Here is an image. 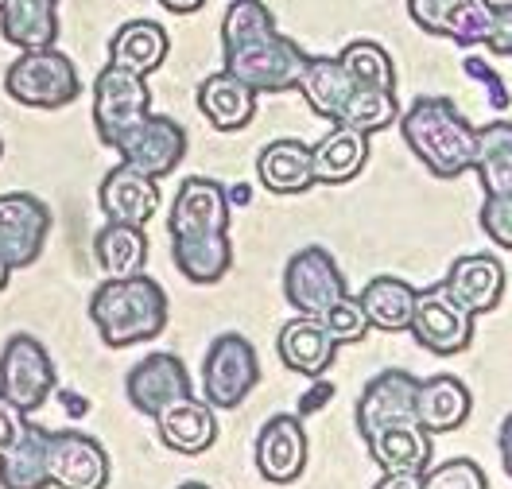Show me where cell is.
Instances as JSON below:
<instances>
[{
	"label": "cell",
	"instance_id": "obj_1",
	"mask_svg": "<svg viewBox=\"0 0 512 489\" xmlns=\"http://www.w3.org/2000/svg\"><path fill=\"white\" fill-rule=\"evenodd\" d=\"M307 66L303 47L276 28L264 0H233L222 16V70L256 94H288Z\"/></svg>",
	"mask_w": 512,
	"mask_h": 489
},
{
	"label": "cell",
	"instance_id": "obj_2",
	"mask_svg": "<svg viewBox=\"0 0 512 489\" xmlns=\"http://www.w3.org/2000/svg\"><path fill=\"white\" fill-rule=\"evenodd\" d=\"M400 132L435 179H458L478 160V129L450 98H416L408 113H400Z\"/></svg>",
	"mask_w": 512,
	"mask_h": 489
},
{
	"label": "cell",
	"instance_id": "obj_3",
	"mask_svg": "<svg viewBox=\"0 0 512 489\" xmlns=\"http://www.w3.org/2000/svg\"><path fill=\"white\" fill-rule=\"evenodd\" d=\"M90 319L101 342L113 350L148 342L167 326V292L144 272L125 280H105L90 299Z\"/></svg>",
	"mask_w": 512,
	"mask_h": 489
},
{
	"label": "cell",
	"instance_id": "obj_4",
	"mask_svg": "<svg viewBox=\"0 0 512 489\" xmlns=\"http://www.w3.org/2000/svg\"><path fill=\"white\" fill-rule=\"evenodd\" d=\"M4 90L8 98L28 109H63L82 94V78L74 59L51 43V47L20 51V59H12L4 74Z\"/></svg>",
	"mask_w": 512,
	"mask_h": 489
},
{
	"label": "cell",
	"instance_id": "obj_5",
	"mask_svg": "<svg viewBox=\"0 0 512 489\" xmlns=\"http://www.w3.org/2000/svg\"><path fill=\"white\" fill-rule=\"evenodd\" d=\"M152 113V90L148 78L109 63L94 78V129L101 144H117L132 125H140Z\"/></svg>",
	"mask_w": 512,
	"mask_h": 489
},
{
	"label": "cell",
	"instance_id": "obj_6",
	"mask_svg": "<svg viewBox=\"0 0 512 489\" xmlns=\"http://www.w3.org/2000/svg\"><path fill=\"white\" fill-rule=\"evenodd\" d=\"M260 381V361L249 338L222 334L202 358V392L214 408H237Z\"/></svg>",
	"mask_w": 512,
	"mask_h": 489
},
{
	"label": "cell",
	"instance_id": "obj_7",
	"mask_svg": "<svg viewBox=\"0 0 512 489\" xmlns=\"http://www.w3.org/2000/svg\"><path fill=\"white\" fill-rule=\"evenodd\" d=\"M0 392L24 412H35L47 404V396L55 392V365L39 338L32 334L8 338V346L0 354Z\"/></svg>",
	"mask_w": 512,
	"mask_h": 489
},
{
	"label": "cell",
	"instance_id": "obj_8",
	"mask_svg": "<svg viewBox=\"0 0 512 489\" xmlns=\"http://www.w3.org/2000/svg\"><path fill=\"white\" fill-rule=\"evenodd\" d=\"M113 152L128 167H136V171H144L152 179H163V175H171L183 163V156H187V132H183L179 121H171L163 113H148L140 125H132L113 144Z\"/></svg>",
	"mask_w": 512,
	"mask_h": 489
},
{
	"label": "cell",
	"instance_id": "obj_9",
	"mask_svg": "<svg viewBox=\"0 0 512 489\" xmlns=\"http://www.w3.org/2000/svg\"><path fill=\"white\" fill-rule=\"evenodd\" d=\"M284 295H288V303L299 315L319 319L322 311H330L342 295L350 292H346V280H342L334 257L322 245H307L284 268Z\"/></svg>",
	"mask_w": 512,
	"mask_h": 489
},
{
	"label": "cell",
	"instance_id": "obj_10",
	"mask_svg": "<svg viewBox=\"0 0 512 489\" xmlns=\"http://www.w3.org/2000/svg\"><path fill=\"white\" fill-rule=\"evenodd\" d=\"M51 233V210L35 195H0V257L12 268H28L39 261Z\"/></svg>",
	"mask_w": 512,
	"mask_h": 489
},
{
	"label": "cell",
	"instance_id": "obj_11",
	"mask_svg": "<svg viewBox=\"0 0 512 489\" xmlns=\"http://www.w3.org/2000/svg\"><path fill=\"white\" fill-rule=\"evenodd\" d=\"M47 478L59 489H105L109 455L82 431H51L47 439Z\"/></svg>",
	"mask_w": 512,
	"mask_h": 489
},
{
	"label": "cell",
	"instance_id": "obj_12",
	"mask_svg": "<svg viewBox=\"0 0 512 489\" xmlns=\"http://www.w3.org/2000/svg\"><path fill=\"white\" fill-rule=\"evenodd\" d=\"M412 338L427 354H462L474 338V315L466 307H458L447 295V288L423 292L416 299V315H412Z\"/></svg>",
	"mask_w": 512,
	"mask_h": 489
},
{
	"label": "cell",
	"instance_id": "obj_13",
	"mask_svg": "<svg viewBox=\"0 0 512 489\" xmlns=\"http://www.w3.org/2000/svg\"><path fill=\"white\" fill-rule=\"evenodd\" d=\"M493 0H408V16L423 32L454 39L458 47L485 43L493 32Z\"/></svg>",
	"mask_w": 512,
	"mask_h": 489
},
{
	"label": "cell",
	"instance_id": "obj_14",
	"mask_svg": "<svg viewBox=\"0 0 512 489\" xmlns=\"http://www.w3.org/2000/svg\"><path fill=\"white\" fill-rule=\"evenodd\" d=\"M416 392L419 381L404 369H388L381 377H373L361 392V400H357V431H361V439L369 443L384 427L416 420Z\"/></svg>",
	"mask_w": 512,
	"mask_h": 489
},
{
	"label": "cell",
	"instance_id": "obj_15",
	"mask_svg": "<svg viewBox=\"0 0 512 489\" xmlns=\"http://www.w3.org/2000/svg\"><path fill=\"white\" fill-rule=\"evenodd\" d=\"M128 404L140 412V416H160L167 404L194 396L191 377H187V365L175 358V354H148L140 365H132L125 381Z\"/></svg>",
	"mask_w": 512,
	"mask_h": 489
},
{
	"label": "cell",
	"instance_id": "obj_16",
	"mask_svg": "<svg viewBox=\"0 0 512 489\" xmlns=\"http://www.w3.org/2000/svg\"><path fill=\"white\" fill-rule=\"evenodd\" d=\"M171 237H202V233H225L229 229V191L214 179L191 175L179 183L175 206L167 218Z\"/></svg>",
	"mask_w": 512,
	"mask_h": 489
},
{
	"label": "cell",
	"instance_id": "obj_17",
	"mask_svg": "<svg viewBox=\"0 0 512 489\" xmlns=\"http://www.w3.org/2000/svg\"><path fill=\"white\" fill-rule=\"evenodd\" d=\"M307 466V431L299 416H272L256 435V470L272 486L299 482Z\"/></svg>",
	"mask_w": 512,
	"mask_h": 489
},
{
	"label": "cell",
	"instance_id": "obj_18",
	"mask_svg": "<svg viewBox=\"0 0 512 489\" xmlns=\"http://www.w3.org/2000/svg\"><path fill=\"white\" fill-rule=\"evenodd\" d=\"M97 206L109 222H125V226H148L152 214L160 210V187L152 175L128 167V163H117L101 187H97Z\"/></svg>",
	"mask_w": 512,
	"mask_h": 489
},
{
	"label": "cell",
	"instance_id": "obj_19",
	"mask_svg": "<svg viewBox=\"0 0 512 489\" xmlns=\"http://www.w3.org/2000/svg\"><path fill=\"white\" fill-rule=\"evenodd\" d=\"M156 427H160L163 447H171L175 455H202L218 439L214 404L210 400H198V396H183V400L167 404L160 416H156Z\"/></svg>",
	"mask_w": 512,
	"mask_h": 489
},
{
	"label": "cell",
	"instance_id": "obj_20",
	"mask_svg": "<svg viewBox=\"0 0 512 489\" xmlns=\"http://www.w3.org/2000/svg\"><path fill=\"white\" fill-rule=\"evenodd\" d=\"M447 295L458 303V307H466L470 315H485V311H493L497 303H501V292H505V268L501 261H493V257H462V261L450 264L447 272Z\"/></svg>",
	"mask_w": 512,
	"mask_h": 489
},
{
	"label": "cell",
	"instance_id": "obj_21",
	"mask_svg": "<svg viewBox=\"0 0 512 489\" xmlns=\"http://www.w3.org/2000/svg\"><path fill=\"white\" fill-rule=\"evenodd\" d=\"M256 175L272 195H303L315 187V167H311V144L303 140H272L256 156Z\"/></svg>",
	"mask_w": 512,
	"mask_h": 489
},
{
	"label": "cell",
	"instance_id": "obj_22",
	"mask_svg": "<svg viewBox=\"0 0 512 489\" xmlns=\"http://www.w3.org/2000/svg\"><path fill=\"white\" fill-rule=\"evenodd\" d=\"M276 350H280V361L288 365L291 373H299V377H322L330 365H334V350H338V342L326 334V326L319 319H311V315H299V319H291L284 323L280 330V342H276Z\"/></svg>",
	"mask_w": 512,
	"mask_h": 489
},
{
	"label": "cell",
	"instance_id": "obj_23",
	"mask_svg": "<svg viewBox=\"0 0 512 489\" xmlns=\"http://www.w3.org/2000/svg\"><path fill=\"white\" fill-rule=\"evenodd\" d=\"M369 163V136L350 129V125H334L311 148V167H315V183L338 187L361 175V167Z\"/></svg>",
	"mask_w": 512,
	"mask_h": 489
},
{
	"label": "cell",
	"instance_id": "obj_24",
	"mask_svg": "<svg viewBox=\"0 0 512 489\" xmlns=\"http://www.w3.org/2000/svg\"><path fill=\"white\" fill-rule=\"evenodd\" d=\"M369 455L384 474H423L431 466V431L419 420L384 427L369 439Z\"/></svg>",
	"mask_w": 512,
	"mask_h": 489
},
{
	"label": "cell",
	"instance_id": "obj_25",
	"mask_svg": "<svg viewBox=\"0 0 512 489\" xmlns=\"http://www.w3.org/2000/svg\"><path fill=\"white\" fill-rule=\"evenodd\" d=\"M198 109L202 117L218 132H237L253 121L256 113V90H249L241 78H233L229 70L210 74L198 86Z\"/></svg>",
	"mask_w": 512,
	"mask_h": 489
},
{
	"label": "cell",
	"instance_id": "obj_26",
	"mask_svg": "<svg viewBox=\"0 0 512 489\" xmlns=\"http://www.w3.org/2000/svg\"><path fill=\"white\" fill-rule=\"evenodd\" d=\"M470 389L450 377V373H439L431 381H419L416 392V420L431 435H447V431H458L470 416Z\"/></svg>",
	"mask_w": 512,
	"mask_h": 489
},
{
	"label": "cell",
	"instance_id": "obj_27",
	"mask_svg": "<svg viewBox=\"0 0 512 489\" xmlns=\"http://www.w3.org/2000/svg\"><path fill=\"white\" fill-rule=\"evenodd\" d=\"M0 35L28 51L59 39V0H0Z\"/></svg>",
	"mask_w": 512,
	"mask_h": 489
},
{
	"label": "cell",
	"instance_id": "obj_28",
	"mask_svg": "<svg viewBox=\"0 0 512 489\" xmlns=\"http://www.w3.org/2000/svg\"><path fill=\"white\" fill-rule=\"evenodd\" d=\"M167 51H171V39H167V32H163L156 20H128L109 39V63L136 70L144 78L152 70H160Z\"/></svg>",
	"mask_w": 512,
	"mask_h": 489
},
{
	"label": "cell",
	"instance_id": "obj_29",
	"mask_svg": "<svg viewBox=\"0 0 512 489\" xmlns=\"http://www.w3.org/2000/svg\"><path fill=\"white\" fill-rule=\"evenodd\" d=\"M171 257L191 284H218L233 264V241L225 233H202V237H171Z\"/></svg>",
	"mask_w": 512,
	"mask_h": 489
},
{
	"label": "cell",
	"instance_id": "obj_30",
	"mask_svg": "<svg viewBox=\"0 0 512 489\" xmlns=\"http://www.w3.org/2000/svg\"><path fill=\"white\" fill-rule=\"evenodd\" d=\"M47 439L51 431L28 424L24 435L0 455V486L4 489H47Z\"/></svg>",
	"mask_w": 512,
	"mask_h": 489
},
{
	"label": "cell",
	"instance_id": "obj_31",
	"mask_svg": "<svg viewBox=\"0 0 512 489\" xmlns=\"http://www.w3.org/2000/svg\"><path fill=\"white\" fill-rule=\"evenodd\" d=\"M307 105L326 117V121H334L338 125V117H342V105L346 98L353 94V78L346 74V66L338 63V59H319V55H307V66H303V74H299V86H295Z\"/></svg>",
	"mask_w": 512,
	"mask_h": 489
},
{
	"label": "cell",
	"instance_id": "obj_32",
	"mask_svg": "<svg viewBox=\"0 0 512 489\" xmlns=\"http://www.w3.org/2000/svg\"><path fill=\"white\" fill-rule=\"evenodd\" d=\"M94 257L105 272V280H125L140 276L148 261V237L144 226H125V222H109L94 237Z\"/></svg>",
	"mask_w": 512,
	"mask_h": 489
},
{
	"label": "cell",
	"instance_id": "obj_33",
	"mask_svg": "<svg viewBox=\"0 0 512 489\" xmlns=\"http://www.w3.org/2000/svg\"><path fill=\"white\" fill-rule=\"evenodd\" d=\"M416 299H419V292L412 284H404V280H396V276H377V280L365 284L361 307H365V315H369V326L388 330V334H400V330L412 326Z\"/></svg>",
	"mask_w": 512,
	"mask_h": 489
},
{
	"label": "cell",
	"instance_id": "obj_34",
	"mask_svg": "<svg viewBox=\"0 0 512 489\" xmlns=\"http://www.w3.org/2000/svg\"><path fill=\"white\" fill-rule=\"evenodd\" d=\"M474 171L485 198H512V121H493L478 129Z\"/></svg>",
	"mask_w": 512,
	"mask_h": 489
},
{
	"label": "cell",
	"instance_id": "obj_35",
	"mask_svg": "<svg viewBox=\"0 0 512 489\" xmlns=\"http://www.w3.org/2000/svg\"><path fill=\"white\" fill-rule=\"evenodd\" d=\"M392 121H400V101H396V90H384V86H353L338 117V125H350L365 136L388 129Z\"/></svg>",
	"mask_w": 512,
	"mask_h": 489
},
{
	"label": "cell",
	"instance_id": "obj_36",
	"mask_svg": "<svg viewBox=\"0 0 512 489\" xmlns=\"http://www.w3.org/2000/svg\"><path fill=\"white\" fill-rule=\"evenodd\" d=\"M338 63L346 66V74L353 78V86H384V90H396V66H392V55L384 51L381 43L373 39H357L350 43Z\"/></svg>",
	"mask_w": 512,
	"mask_h": 489
},
{
	"label": "cell",
	"instance_id": "obj_37",
	"mask_svg": "<svg viewBox=\"0 0 512 489\" xmlns=\"http://www.w3.org/2000/svg\"><path fill=\"white\" fill-rule=\"evenodd\" d=\"M319 323L326 326V334L342 346V342H361L365 334H369V315H365V307H361V299H353V295H342L330 311H322Z\"/></svg>",
	"mask_w": 512,
	"mask_h": 489
},
{
	"label": "cell",
	"instance_id": "obj_38",
	"mask_svg": "<svg viewBox=\"0 0 512 489\" xmlns=\"http://www.w3.org/2000/svg\"><path fill=\"white\" fill-rule=\"evenodd\" d=\"M423 489H489V478L474 458H450L435 470H423Z\"/></svg>",
	"mask_w": 512,
	"mask_h": 489
},
{
	"label": "cell",
	"instance_id": "obj_39",
	"mask_svg": "<svg viewBox=\"0 0 512 489\" xmlns=\"http://www.w3.org/2000/svg\"><path fill=\"white\" fill-rule=\"evenodd\" d=\"M481 229L493 245L512 249V198H485L481 202Z\"/></svg>",
	"mask_w": 512,
	"mask_h": 489
},
{
	"label": "cell",
	"instance_id": "obj_40",
	"mask_svg": "<svg viewBox=\"0 0 512 489\" xmlns=\"http://www.w3.org/2000/svg\"><path fill=\"white\" fill-rule=\"evenodd\" d=\"M24 427H28V412L24 408H16L4 392H0V455L24 435Z\"/></svg>",
	"mask_w": 512,
	"mask_h": 489
},
{
	"label": "cell",
	"instance_id": "obj_41",
	"mask_svg": "<svg viewBox=\"0 0 512 489\" xmlns=\"http://www.w3.org/2000/svg\"><path fill=\"white\" fill-rule=\"evenodd\" d=\"M485 47L493 55H512V0L493 8V32L485 39Z\"/></svg>",
	"mask_w": 512,
	"mask_h": 489
},
{
	"label": "cell",
	"instance_id": "obj_42",
	"mask_svg": "<svg viewBox=\"0 0 512 489\" xmlns=\"http://www.w3.org/2000/svg\"><path fill=\"white\" fill-rule=\"evenodd\" d=\"M466 74H470V78H478L481 86H489V98H493L497 109H505V105H509V90H505V82H501L489 66L481 63V59H466Z\"/></svg>",
	"mask_w": 512,
	"mask_h": 489
},
{
	"label": "cell",
	"instance_id": "obj_43",
	"mask_svg": "<svg viewBox=\"0 0 512 489\" xmlns=\"http://www.w3.org/2000/svg\"><path fill=\"white\" fill-rule=\"evenodd\" d=\"M330 396H334V385H326L322 377H315L311 392L299 400V420H303V416H311V412H319V408L326 404V400H330Z\"/></svg>",
	"mask_w": 512,
	"mask_h": 489
},
{
	"label": "cell",
	"instance_id": "obj_44",
	"mask_svg": "<svg viewBox=\"0 0 512 489\" xmlns=\"http://www.w3.org/2000/svg\"><path fill=\"white\" fill-rule=\"evenodd\" d=\"M373 489H423V474H388Z\"/></svg>",
	"mask_w": 512,
	"mask_h": 489
},
{
	"label": "cell",
	"instance_id": "obj_45",
	"mask_svg": "<svg viewBox=\"0 0 512 489\" xmlns=\"http://www.w3.org/2000/svg\"><path fill=\"white\" fill-rule=\"evenodd\" d=\"M501 462H505V474L512 478V416H505V424H501Z\"/></svg>",
	"mask_w": 512,
	"mask_h": 489
},
{
	"label": "cell",
	"instance_id": "obj_46",
	"mask_svg": "<svg viewBox=\"0 0 512 489\" xmlns=\"http://www.w3.org/2000/svg\"><path fill=\"white\" fill-rule=\"evenodd\" d=\"M167 12H175V16H191V12H198L206 0H160Z\"/></svg>",
	"mask_w": 512,
	"mask_h": 489
},
{
	"label": "cell",
	"instance_id": "obj_47",
	"mask_svg": "<svg viewBox=\"0 0 512 489\" xmlns=\"http://www.w3.org/2000/svg\"><path fill=\"white\" fill-rule=\"evenodd\" d=\"M8 276H12V264L0 257V292H4V284H8Z\"/></svg>",
	"mask_w": 512,
	"mask_h": 489
},
{
	"label": "cell",
	"instance_id": "obj_48",
	"mask_svg": "<svg viewBox=\"0 0 512 489\" xmlns=\"http://www.w3.org/2000/svg\"><path fill=\"white\" fill-rule=\"evenodd\" d=\"M179 489H210V486H202V482H183Z\"/></svg>",
	"mask_w": 512,
	"mask_h": 489
},
{
	"label": "cell",
	"instance_id": "obj_49",
	"mask_svg": "<svg viewBox=\"0 0 512 489\" xmlns=\"http://www.w3.org/2000/svg\"><path fill=\"white\" fill-rule=\"evenodd\" d=\"M0 152H4V140H0Z\"/></svg>",
	"mask_w": 512,
	"mask_h": 489
}]
</instances>
